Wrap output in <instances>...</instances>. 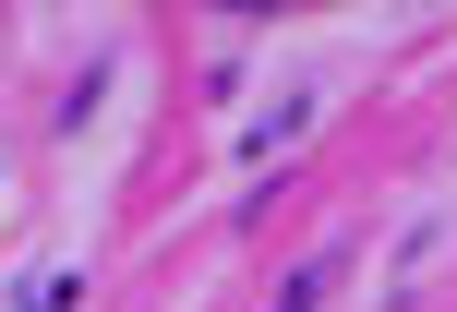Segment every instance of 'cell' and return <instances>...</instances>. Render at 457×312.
Here are the masks:
<instances>
[{"mask_svg":"<svg viewBox=\"0 0 457 312\" xmlns=\"http://www.w3.org/2000/svg\"><path fill=\"white\" fill-rule=\"evenodd\" d=\"M72 300H85V265H61V276H48V289H24L12 312H72Z\"/></svg>","mask_w":457,"mask_h":312,"instance_id":"3","label":"cell"},{"mask_svg":"<svg viewBox=\"0 0 457 312\" xmlns=\"http://www.w3.org/2000/svg\"><path fill=\"white\" fill-rule=\"evenodd\" d=\"M301 133H313V85H277V96H265V120L241 133V156H253V168H277Z\"/></svg>","mask_w":457,"mask_h":312,"instance_id":"2","label":"cell"},{"mask_svg":"<svg viewBox=\"0 0 457 312\" xmlns=\"http://www.w3.org/2000/svg\"><path fill=\"white\" fill-rule=\"evenodd\" d=\"M349 265H361V241H325V252H301V265L277 276V300H265V312H325V300L349 289Z\"/></svg>","mask_w":457,"mask_h":312,"instance_id":"1","label":"cell"}]
</instances>
